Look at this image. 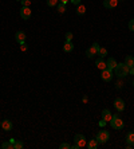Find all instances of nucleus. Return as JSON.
Listing matches in <instances>:
<instances>
[{"instance_id":"nucleus-1","label":"nucleus","mask_w":134,"mask_h":149,"mask_svg":"<svg viewBox=\"0 0 134 149\" xmlns=\"http://www.w3.org/2000/svg\"><path fill=\"white\" fill-rule=\"evenodd\" d=\"M114 73L118 78H125L129 75V67L125 63H117V66L114 67Z\"/></svg>"},{"instance_id":"nucleus-2","label":"nucleus","mask_w":134,"mask_h":149,"mask_svg":"<svg viewBox=\"0 0 134 149\" xmlns=\"http://www.w3.org/2000/svg\"><path fill=\"white\" fill-rule=\"evenodd\" d=\"M110 125H111L113 129H117V130H121V129H123V126H125V124H123V121L121 120L120 117H118V114H115V116H113L111 121H110Z\"/></svg>"},{"instance_id":"nucleus-3","label":"nucleus","mask_w":134,"mask_h":149,"mask_svg":"<svg viewBox=\"0 0 134 149\" xmlns=\"http://www.w3.org/2000/svg\"><path fill=\"white\" fill-rule=\"evenodd\" d=\"M97 141L99 142V144H105V142L109 141V138H110V133L107 130H105V129H102V130H99L97 133Z\"/></svg>"},{"instance_id":"nucleus-4","label":"nucleus","mask_w":134,"mask_h":149,"mask_svg":"<svg viewBox=\"0 0 134 149\" xmlns=\"http://www.w3.org/2000/svg\"><path fill=\"white\" fill-rule=\"evenodd\" d=\"M74 141H75V144L79 146V148H85V146L87 145L86 137H85L83 135H75V137H74Z\"/></svg>"},{"instance_id":"nucleus-5","label":"nucleus","mask_w":134,"mask_h":149,"mask_svg":"<svg viewBox=\"0 0 134 149\" xmlns=\"http://www.w3.org/2000/svg\"><path fill=\"white\" fill-rule=\"evenodd\" d=\"M101 78H102L103 81H105V82H110V81L113 79V70H110V69L102 70Z\"/></svg>"},{"instance_id":"nucleus-6","label":"nucleus","mask_w":134,"mask_h":149,"mask_svg":"<svg viewBox=\"0 0 134 149\" xmlns=\"http://www.w3.org/2000/svg\"><path fill=\"white\" fill-rule=\"evenodd\" d=\"M114 108L117 109V112H123L125 110V102L121 98H115L114 99Z\"/></svg>"},{"instance_id":"nucleus-7","label":"nucleus","mask_w":134,"mask_h":149,"mask_svg":"<svg viewBox=\"0 0 134 149\" xmlns=\"http://www.w3.org/2000/svg\"><path fill=\"white\" fill-rule=\"evenodd\" d=\"M20 18L24 19V20L31 18V10H30V7H22V10H20Z\"/></svg>"},{"instance_id":"nucleus-8","label":"nucleus","mask_w":134,"mask_h":149,"mask_svg":"<svg viewBox=\"0 0 134 149\" xmlns=\"http://www.w3.org/2000/svg\"><path fill=\"white\" fill-rule=\"evenodd\" d=\"M117 6H118V0H103V7L107 10L115 8Z\"/></svg>"},{"instance_id":"nucleus-9","label":"nucleus","mask_w":134,"mask_h":149,"mask_svg":"<svg viewBox=\"0 0 134 149\" xmlns=\"http://www.w3.org/2000/svg\"><path fill=\"white\" fill-rule=\"evenodd\" d=\"M12 128H14V124H12L10 120H3L1 121V129H4L5 132L12 130Z\"/></svg>"},{"instance_id":"nucleus-10","label":"nucleus","mask_w":134,"mask_h":149,"mask_svg":"<svg viewBox=\"0 0 134 149\" xmlns=\"http://www.w3.org/2000/svg\"><path fill=\"white\" fill-rule=\"evenodd\" d=\"M15 40H16L19 44L23 43V42L25 40V34H24V31H18V32L15 34Z\"/></svg>"},{"instance_id":"nucleus-11","label":"nucleus","mask_w":134,"mask_h":149,"mask_svg":"<svg viewBox=\"0 0 134 149\" xmlns=\"http://www.w3.org/2000/svg\"><path fill=\"white\" fill-rule=\"evenodd\" d=\"M102 118H103L106 122H110V121H111L113 114L110 113L109 109H103V110H102Z\"/></svg>"},{"instance_id":"nucleus-12","label":"nucleus","mask_w":134,"mask_h":149,"mask_svg":"<svg viewBox=\"0 0 134 149\" xmlns=\"http://www.w3.org/2000/svg\"><path fill=\"white\" fill-rule=\"evenodd\" d=\"M95 66H97V69H99L102 71V70H105V69H107V66H106V62L103 61V58H99L97 59V62H95Z\"/></svg>"},{"instance_id":"nucleus-13","label":"nucleus","mask_w":134,"mask_h":149,"mask_svg":"<svg viewBox=\"0 0 134 149\" xmlns=\"http://www.w3.org/2000/svg\"><path fill=\"white\" fill-rule=\"evenodd\" d=\"M98 145H99V142L97 141V138H93V140H89V142H87V148L89 149H97Z\"/></svg>"},{"instance_id":"nucleus-14","label":"nucleus","mask_w":134,"mask_h":149,"mask_svg":"<svg viewBox=\"0 0 134 149\" xmlns=\"http://www.w3.org/2000/svg\"><path fill=\"white\" fill-rule=\"evenodd\" d=\"M106 66H107V69L114 70V67L117 66V61L113 58V57H110V58L107 59V62H106Z\"/></svg>"},{"instance_id":"nucleus-15","label":"nucleus","mask_w":134,"mask_h":149,"mask_svg":"<svg viewBox=\"0 0 134 149\" xmlns=\"http://www.w3.org/2000/svg\"><path fill=\"white\" fill-rule=\"evenodd\" d=\"M73 50H74V44L71 43V42H67V40H66L65 44H63V51H65V52H71Z\"/></svg>"},{"instance_id":"nucleus-16","label":"nucleus","mask_w":134,"mask_h":149,"mask_svg":"<svg viewBox=\"0 0 134 149\" xmlns=\"http://www.w3.org/2000/svg\"><path fill=\"white\" fill-rule=\"evenodd\" d=\"M95 54H98V51L95 50L93 46H91V47H89V48L86 50V57H87V58H94Z\"/></svg>"},{"instance_id":"nucleus-17","label":"nucleus","mask_w":134,"mask_h":149,"mask_svg":"<svg viewBox=\"0 0 134 149\" xmlns=\"http://www.w3.org/2000/svg\"><path fill=\"white\" fill-rule=\"evenodd\" d=\"M123 63H125V65L130 69V67H133V66H134V58L131 57V55H127L126 58H125V62H123Z\"/></svg>"},{"instance_id":"nucleus-18","label":"nucleus","mask_w":134,"mask_h":149,"mask_svg":"<svg viewBox=\"0 0 134 149\" xmlns=\"http://www.w3.org/2000/svg\"><path fill=\"white\" fill-rule=\"evenodd\" d=\"M126 141L129 145H133L134 146V132H129L126 135Z\"/></svg>"},{"instance_id":"nucleus-19","label":"nucleus","mask_w":134,"mask_h":149,"mask_svg":"<svg viewBox=\"0 0 134 149\" xmlns=\"http://www.w3.org/2000/svg\"><path fill=\"white\" fill-rule=\"evenodd\" d=\"M86 14V7H85L83 4H79V6H76V15H79V16H82V15Z\"/></svg>"},{"instance_id":"nucleus-20","label":"nucleus","mask_w":134,"mask_h":149,"mask_svg":"<svg viewBox=\"0 0 134 149\" xmlns=\"http://www.w3.org/2000/svg\"><path fill=\"white\" fill-rule=\"evenodd\" d=\"M56 8H58L59 14H65L66 12V4H63V3H58L56 4Z\"/></svg>"},{"instance_id":"nucleus-21","label":"nucleus","mask_w":134,"mask_h":149,"mask_svg":"<svg viewBox=\"0 0 134 149\" xmlns=\"http://www.w3.org/2000/svg\"><path fill=\"white\" fill-rule=\"evenodd\" d=\"M1 148L3 149H14V144H11V142H3L1 144Z\"/></svg>"},{"instance_id":"nucleus-22","label":"nucleus","mask_w":134,"mask_h":149,"mask_svg":"<svg viewBox=\"0 0 134 149\" xmlns=\"http://www.w3.org/2000/svg\"><path fill=\"white\" fill-rule=\"evenodd\" d=\"M98 54H99V57H101V58H105L106 55H107V50H106V48H103V47H101V48H99V51H98Z\"/></svg>"},{"instance_id":"nucleus-23","label":"nucleus","mask_w":134,"mask_h":149,"mask_svg":"<svg viewBox=\"0 0 134 149\" xmlns=\"http://www.w3.org/2000/svg\"><path fill=\"white\" fill-rule=\"evenodd\" d=\"M23 142L22 141H19V140H16V141H15V144H14V149H22L23 148Z\"/></svg>"},{"instance_id":"nucleus-24","label":"nucleus","mask_w":134,"mask_h":149,"mask_svg":"<svg viewBox=\"0 0 134 149\" xmlns=\"http://www.w3.org/2000/svg\"><path fill=\"white\" fill-rule=\"evenodd\" d=\"M59 0H47V6L48 7H55L56 4H58Z\"/></svg>"},{"instance_id":"nucleus-25","label":"nucleus","mask_w":134,"mask_h":149,"mask_svg":"<svg viewBox=\"0 0 134 149\" xmlns=\"http://www.w3.org/2000/svg\"><path fill=\"white\" fill-rule=\"evenodd\" d=\"M73 32H66V40H67V42H71V40H73Z\"/></svg>"},{"instance_id":"nucleus-26","label":"nucleus","mask_w":134,"mask_h":149,"mask_svg":"<svg viewBox=\"0 0 134 149\" xmlns=\"http://www.w3.org/2000/svg\"><path fill=\"white\" fill-rule=\"evenodd\" d=\"M59 148H60V149H69V148H71V146H70L69 142H63V144H60V145H59Z\"/></svg>"},{"instance_id":"nucleus-27","label":"nucleus","mask_w":134,"mask_h":149,"mask_svg":"<svg viewBox=\"0 0 134 149\" xmlns=\"http://www.w3.org/2000/svg\"><path fill=\"white\" fill-rule=\"evenodd\" d=\"M20 3H22L23 7H30V4H31V0H22Z\"/></svg>"},{"instance_id":"nucleus-28","label":"nucleus","mask_w":134,"mask_h":149,"mask_svg":"<svg viewBox=\"0 0 134 149\" xmlns=\"http://www.w3.org/2000/svg\"><path fill=\"white\" fill-rule=\"evenodd\" d=\"M20 50H22V51H27V50H28V46L23 42V43H20Z\"/></svg>"},{"instance_id":"nucleus-29","label":"nucleus","mask_w":134,"mask_h":149,"mask_svg":"<svg viewBox=\"0 0 134 149\" xmlns=\"http://www.w3.org/2000/svg\"><path fill=\"white\" fill-rule=\"evenodd\" d=\"M129 30H130V31H134V19H131L130 22H129Z\"/></svg>"},{"instance_id":"nucleus-30","label":"nucleus","mask_w":134,"mask_h":149,"mask_svg":"<svg viewBox=\"0 0 134 149\" xmlns=\"http://www.w3.org/2000/svg\"><path fill=\"white\" fill-rule=\"evenodd\" d=\"M115 86H117V89H122V87H123V83L121 82V81H118V82L115 83Z\"/></svg>"},{"instance_id":"nucleus-31","label":"nucleus","mask_w":134,"mask_h":149,"mask_svg":"<svg viewBox=\"0 0 134 149\" xmlns=\"http://www.w3.org/2000/svg\"><path fill=\"white\" fill-rule=\"evenodd\" d=\"M70 1H71L74 6H79L80 4V0H70Z\"/></svg>"},{"instance_id":"nucleus-32","label":"nucleus","mask_w":134,"mask_h":149,"mask_svg":"<svg viewBox=\"0 0 134 149\" xmlns=\"http://www.w3.org/2000/svg\"><path fill=\"white\" fill-rule=\"evenodd\" d=\"M93 47H94L97 51H99V48H101V47H99V44H98L97 42H94V43H93Z\"/></svg>"},{"instance_id":"nucleus-33","label":"nucleus","mask_w":134,"mask_h":149,"mask_svg":"<svg viewBox=\"0 0 134 149\" xmlns=\"http://www.w3.org/2000/svg\"><path fill=\"white\" fill-rule=\"evenodd\" d=\"M106 124H107V122H106V121H105V120H103V118H102V120H101V121H99V126H102V128L105 126V125H106Z\"/></svg>"},{"instance_id":"nucleus-34","label":"nucleus","mask_w":134,"mask_h":149,"mask_svg":"<svg viewBox=\"0 0 134 149\" xmlns=\"http://www.w3.org/2000/svg\"><path fill=\"white\" fill-rule=\"evenodd\" d=\"M129 74H134V66H133V67H130V69H129Z\"/></svg>"},{"instance_id":"nucleus-35","label":"nucleus","mask_w":134,"mask_h":149,"mask_svg":"<svg viewBox=\"0 0 134 149\" xmlns=\"http://www.w3.org/2000/svg\"><path fill=\"white\" fill-rule=\"evenodd\" d=\"M67 1H70V0H59V3H63V4H67Z\"/></svg>"},{"instance_id":"nucleus-36","label":"nucleus","mask_w":134,"mask_h":149,"mask_svg":"<svg viewBox=\"0 0 134 149\" xmlns=\"http://www.w3.org/2000/svg\"><path fill=\"white\" fill-rule=\"evenodd\" d=\"M15 141H16L15 138H10V142H11V144H15Z\"/></svg>"},{"instance_id":"nucleus-37","label":"nucleus","mask_w":134,"mask_h":149,"mask_svg":"<svg viewBox=\"0 0 134 149\" xmlns=\"http://www.w3.org/2000/svg\"><path fill=\"white\" fill-rule=\"evenodd\" d=\"M0 128H1V122H0Z\"/></svg>"},{"instance_id":"nucleus-38","label":"nucleus","mask_w":134,"mask_h":149,"mask_svg":"<svg viewBox=\"0 0 134 149\" xmlns=\"http://www.w3.org/2000/svg\"><path fill=\"white\" fill-rule=\"evenodd\" d=\"M133 86H134V81H133Z\"/></svg>"},{"instance_id":"nucleus-39","label":"nucleus","mask_w":134,"mask_h":149,"mask_svg":"<svg viewBox=\"0 0 134 149\" xmlns=\"http://www.w3.org/2000/svg\"><path fill=\"white\" fill-rule=\"evenodd\" d=\"M18 1H22V0H18Z\"/></svg>"},{"instance_id":"nucleus-40","label":"nucleus","mask_w":134,"mask_h":149,"mask_svg":"<svg viewBox=\"0 0 134 149\" xmlns=\"http://www.w3.org/2000/svg\"><path fill=\"white\" fill-rule=\"evenodd\" d=\"M118 1H120V0H118ZM121 1H122V0H121Z\"/></svg>"}]
</instances>
